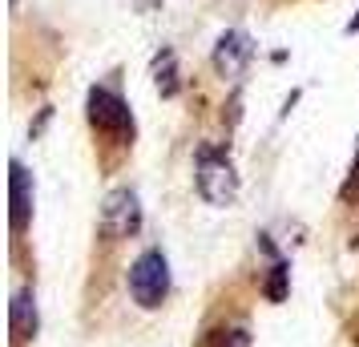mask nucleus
I'll use <instances>...</instances> for the list:
<instances>
[{
	"instance_id": "1",
	"label": "nucleus",
	"mask_w": 359,
	"mask_h": 347,
	"mask_svg": "<svg viewBox=\"0 0 359 347\" xmlns=\"http://www.w3.org/2000/svg\"><path fill=\"white\" fill-rule=\"evenodd\" d=\"M130 295L137 307H162V299L170 295V263L162 250H146L130 266Z\"/></svg>"
},
{
	"instance_id": "2",
	"label": "nucleus",
	"mask_w": 359,
	"mask_h": 347,
	"mask_svg": "<svg viewBox=\"0 0 359 347\" xmlns=\"http://www.w3.org/2000/svg\"><path fill=\"white\" fill-rule=\"evenodd\" d=\"M142 226V206L133 198L130 190H114L105 198V210H101V231L114 234V238H126Z\"/></svg>"
},
{
	"instance_id": "3",
	"label": "nucleus",
	"mask_w": 359,
	"mask_h": 347,
	"mask_svg": "<svg viewBox=\"0 0 359 347\" xmlns=\"http://www.w3.org/2000/svg\"><path fill=\"white\" fill-rule=\"evenodd\" d=\"M89 121L105 133H133V117L126 109V101L109 93V89H93L89 93Z\"/></svg>"
},
{
	"instance_id": "4",
	"label": "nucleus",
	"mask_w": 359,
	"mask_h": 347,
	"mask_svg": "<svg viewBox=\"0 0 359 347\" xmlns=\"http://www.w3.org/2000/svg\"><path fill=\"white\" fill-rule=\"evenodd\" d=\"M198 186H202V198H210L214 206L230 202L234 198V170H230V162L206 154L202 165H198Z\"/></svg>"
},
{
	"instance_id": "5",
	"label": "nucleus",
	"mask_w": 359,
	"mask_h": 347,
	"mask_svg": "<svg viewBox=\"0 0 359 347\" xmlns=\"http://www.w3.org/2000/svg\"><path fill=\"white\" fill-rule=\"evenodd\" d=\"M246 57H250V41L243 33H226L218 41V69L222 73H238Z\"/></svg>"
},
{
	"instance_id": "6",
	"label": "nucleus",
	"mask_w": 359,
	"mask_h": 347,
	"mask_svg": "<svg viewBox=\"0 0 359 347\" xmlns=\"http://www.w3.org/2000/svg\"><path fill=\"white\" fill-rule=\"evenodd\" d=\"M29 210H33V194H29V174L25 165L13 162V226H25L29 222Z\"/></svg>"
},
{
	"instance_id": "7",
	"label": "nucleus",
	"mask_w": 359,
	"mask_h": 347,
	"mask_svg": "<svg viewBox=\"0 0 359 347\" xmlns=\"http://www.w3.org/2000/svg\"><path fill=\"white\" fill-rule=\"evenodd\" d=\"M13 335H17V339H33V335H36L33 295H17V299H13Z\"/></svg>"
},
{
	"instance_id": "8",
	"label": "nucleus",
	"mask_w": 359,
	"mask_h": 347,
	"mask_svg": "<svg viewBox=\"0 0 359 347\" xmlns=\"http://www.w3.org/2000/svg\"><path fill=\"white\" fill-rule=\"evenodd\" d=\"M347 29H351V33H359V17H355V20H351V25H347Z\"/></svg>"
},
{
	"instance_id": "9",
	"label": "nucleus",
	"mask_w": 359,
	"mask_h": 347,
	"mask_svg": "<svg viewBox=\"0 0 359 347\" xmlns=\"http://www.w3.org/2000/svg\"><path fill=\"white\" fill-rule=\"evenodd\" d=\"M351 174H355V178H359V154H355V165H351Z\"/></svg>"
}]
</instances>
